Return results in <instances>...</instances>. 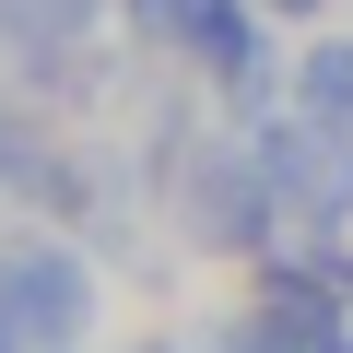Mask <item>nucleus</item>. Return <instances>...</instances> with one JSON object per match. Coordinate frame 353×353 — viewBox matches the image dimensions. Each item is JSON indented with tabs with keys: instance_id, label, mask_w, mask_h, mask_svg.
Listing matches in <instances>:
<instances>
[{
	"instance_id": "obj_2",
	"label": "nucleus",
	"mask_w": 353,
	"mask_h": 353,
	"mask_svg": "<svg viewBox=\"0 0 353 353\" xmlns=\"http://www.w3.org/2000/svg\"><path fill=\"white\" fill-rule=\"evenodd\" d=\"M259 165H271V189H283L294 224H353V130H330V118L294 106V118H271Z\"/></svg>"
},
{
	"instance_id": "obj_7",
	"label": "nucleus",
	"mask_w": 353,
	"mask_h": 353,
	"mask_svg": "<svg viewBox=\"0 0 353 353\" xmlns=\"http://www.w3.org/2000/svg\"><path fill=\"white\" fill-rule=\"evenodd\" d=\"M0 353H24V341H12V330H0Z\"/></svg>"
},
{
	"instance_id": "obj_3",
	"label": "nucleus",
	"mask_w": 353,
	"mask_h": 353,
	"mask_svg": "<svg viewBox=\"0 0 353 353\" xmlns=\"http://www.w3.org/2000/svg\"><path fill=\"white\" fill-rule=\"evenodd\" d=\"M271 212H283V189H271L259 153H201L189 165V236L201 248H271Z\"/></svg>"
},
{
	"instance_id": "obj_1",
	"label": "nucleus",
	"mask_w": 353,
	"mask_h": 353,
	"mask_svg": "<svg viewBox=\"0 0 353 353\" xmlns=\"http://www.w3.org/2000/svg\"><path fill=\"white\" fill-rule=\"evenodd\" d=\"M94 318V271L71 248H0V330L24 353H71Z\"/></svg>"
},
{
	"instance_id": "obj_5",
	"label": "nucleus",
	"mask_w": 353,
	"mask_h": 353,
	"mask_svg": "<svg viewBox=\"0 0 353 353\" xmlns=\"http://www.w3.org/2000/svg\"><path fill=\"white\" fill-rule=\"evenodd\" d=\"M294 106H306V118H330V130H353V48H306Z\"/></svg>"
},
{
	"instance_id": "obj_6",
	"label": "nucleus",
	"mask_w": 353,
	"mask_h": 353,
	"mask_svg": "<svg viewBox=\"0 0 353 353\" xmlns=\"http://www.w3.org/2000/svg\"><path fill=\"white\" fill-rule=\"evenodd\" d=\"M259 12H318V0H259Z\"/></svg>"
},
{
	"instance_id": "obj_4",
	"label": "nucleus",
	"mask_w": 353,
	"mask_h": 353,
	"mask_svg": "<svg viewBox=\"0 0 353 353\" xmlns=\"http://www.w3.org/2000/svg\"><path fill=\"white\" fill-rule=\"evenodd\" d=\"M248 12H259V0H130V24H141L153 48H201L212 71L259 48V36H248Z\"/></svg>"
}]
</instances>
